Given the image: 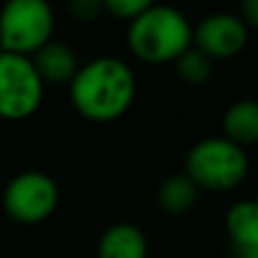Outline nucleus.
Returning <instances> with one entry per match:
<instances>
[{
  "mask_svg": "<svg viewBox=\"0 0 258 258\" xmlns=\"http://www.w3.org/2000/svg\"><path fill=\"white\" fill-rule=\"evenodd\" d=\"M127 45L134 57L145 63L177 61L192 48V27L179 9L152 5L147 12L129 21Z\"/></svg>",
  "mask_w": 258,
  "mask_h": 258,
  "instance_id": "f03ea898",
  "label": "nucleus"
},
{
  "mask_svg": "<svg viewBox=\"0 0 258 258\" xmlns=\"http://www.w3.org/2000/svg\"><path fill=\"white\" fill-rule=\"evenodd\" d=\"M224 138L240 145L242 150L258 143V102L256 100H238L224 111L222 118Z\"/></svg>",
  "mask_w": 258,
  "mask_h": 258,
  "instance_id": "9b49d317",
  "label": "nucleus"
},
{
  "mask_svg": "<svg viewBox=\"0 0 258 258\" xmlns=\"http://www.w3.org/2000/svg\"><path fill=\"white\" fill-rule=\"evenodd\" d=\"M249 159L240 145L224 136L204 138L186 156V174L197 188L213 192L233 190L245 181Z\"/></svg>",
  "mask_w": 258,
  "mask_h": 258,
  "instance_id": "7ed1b4c3",
  "label": "nucleus"
},
{
  "mask_svg": "<svg viewBox=\"0 0 258 258\" xmlns=\"http://www.w3.org/2000/svg\"><path fill=\"white\" fill-rule=\"evenodd\" d=\"M197 190L200 188L188 179L186 172L170 174L168 179H163V183L159 186V206L170 215H183L195 206L197 202Z\"/></svg>",
  "mask_w": 258,
  "mask_h": 258,
  "instance_id": "f8f14e48",
  "label": "nucleus"
},
{
  "mask_svg": "<svg viewBox=\"0 0 258 258\" xmlns=\"http://www.w3.org/2000/svg\"><path fill=\"white\" fill-rule=\"evenodd\" d=\"M43 100V82L30 57L0 54V118L25 120Z\"/></svg>",
  "mask_w": 258,
  "mask_h": 258,
  "instance_id": "39448f33",
  "label": "nucleus"
},
{
  "mask_svg": "<svg viewBox=\"0 0 258 258\" xmlns=\"http://www.w3.org/2000/svg\"><path fill=\"white\" fill-rule=\"evenodd\" d=\"M0 54H3V45H0Z\"/></svg>",
  "mask_w": 258,
  "mask_h": 258,
  "instance_id": "a211bd4d",
  "label": "nucleus"
},
{
  "mask_svg": "<svg viewBox=\"0 0 258 258\" xmlns=\"http://www.w3.org/2000/svg\"><path fill=\"white\" fill-rule=\"evenodd\" d=\"M66 7H68V14H71L75 21H82V23L95 21V18L104 12L102 0H68Z\"/></svg>",
  "mask_w": 258,
  "mask_h": 258,
  "instance_id": "2eb2a0df",
  "label": "nucleus"
},
{
  "mask_svg": "<svg viewBox=\"0 0 258 258\" xmlns=\"http://www.w3.org/2000/svg\"><path fill=\"white\" fill-rule=\"evenodd\" d=\"M59 188L45 172L27 170L7 183L3 192L5 213L18 224H39L54 213Z\"/></svg>",
  "mask_w": 258,
  "mask_h": 258,
  "instance_id": "423d86ee",
  "label": "nucleus"
},
{
  "mask_svg": "<svg viewBox=\"0 0 258 258\" xmlns=\"http://www.w3.org/2000/svg\"><path fill=\"white\" fill-rule=\"evenodd\" d=\"M177 75L181 77L188 86H202L213 75V63L197 48H188L186 52L177 59Z\"/></svg>",
  "mask_w": 258,
  "mask_h": 258,
  "instance_id": "ddd939ff",
  "label": "nucleus"
},
{
  "mask_svg": "<svg viewBox=\"0 0 258 258\" xmlns=\"http://www.w3.org/2000/svg\"><path fill=\"white\" fill-rule=\"evenodd\" d=\"M32 63H34L36 73H39L41 82H50V84H63L71 82L77 73V57L66 43H57V41H48L41 50L32 54Z\"/></svg>",
  "mask_w": 258,
  "mask_h": 258,
  "instance_id": "1a4fd4ad",
  "label": "nucleus"
},
{
  "mask_svg": "<svg viewBox=\"0 0 258 258\" xmlns=\"http://www.w3.org/2000/svg\"><path fill=\"white\" fill-rule=\"evenodd\" d=\"M249 27L236 14H211L192 27V43L209 59H231L245 50Z\"/></svg>",
  "mask_w": 258,
  "mask_h": 258,
  "instance_id": "0eeeda50",
  "label": "nucleus"
},
{
  "mask_svg": "<svg viewBox=\"0 0 258 258\" xmlns=\"http://www.w3.org/2000/svg\"><path fill=\"white\" fill-rule=\"evenodd\" d=\"M54 14L48 0H5L0 9L3 52L32 57L50 41Z\"/></svg>",
  "mask_w": 258,
  "mask_h": 258,
  "instance_id": "20e7f679",
  "label": "nucleus"
},
{
  "mask_svg": "<svg viewBox=\"0 0 258 258\" xmlns=\"http://www.w3.org/2000/svg\"><path fill=\"white\" fill-rule=\"evenodd\" d=\"M98 258H147L145 233L129 222L111 224L98 242Z\"/></svg>",
  "mask_w": 258,
  "mask_h": 258,
  "instance_id": "9d476101",
  "label": "nucleus"
},
{
  "mask_svg": "<svg viewBox=\"0 0 258 258\" xmlns=\"http://www.w3.org/2000/svg\"><path fill=\"white\" fill-rule=\"evenodd\" d=\"M240 18L247 27H258V0H240Z\"/></svg>",
  "mask_w": 258,
  "mask_h": 258,
  "instance_id": "dca6fc26",
  "label": "nucleus"
},
{
  "mask_svg": "<svg viewBox=\"0 0 258 258\" xmlns=\"http://www.w3.org/2000/svg\"><path fill=\"white\" fill-rule=\"evenodd\" d=\"M227 236L231 240L233 258H258V206L238 202L227 213Z\"/></svg>",
  "mask_w": 258,
  "mask_h": 258,
  "instance_id": "6e6552de",
  "label": "nucleus"
},
{
  "mask_svg": "<svg viewBox=\"0 0 258 258\" xmlns=\"http://www.w3.org/2000/svg\"><path fill=\"white\" fill-rule=\"evenodd\" d=\"M254 204H256V206H258V195H256V200H254Z\"/></svg>",
  "mask_w": 258,
  "mask_h": 258,
  "instance_id": "f3484780",
  "label": "nucleus"
},
{
  "mask_svg": "<svg viewBox=\"0 0 258 258\" xmlns=\"http://www.w3.org/2000/svg\"><path fill=\"white\" fill-rule=\"evenodd\" d=\"M136 95V77L125 61L98 57L77 68L71 80V102L91 122H111L125 116Z\"/></svg>",
  "mask_w": 258,
  "mask_h": 258,
  "instance_id": "f257e3e1",
  "label": "nucleus"
},
{
  "mask_svg": "<svg viewBox=\"0 0 258 258\" xmlns=\"http://www.w3.org/2000/svg\"><path fill=\"white\" fill-rule=\"evenodd\" d=\"M102 3H104V12H109L113 18L134 21L143 12H147L154 5V0H102Z\"/></svg>",
  "mask_w": 258,
  "mask_h": 258,
  "instance_id": "4468645a",
  "label": "nucleus"
}]
</instances>
